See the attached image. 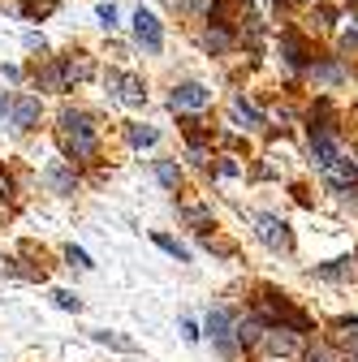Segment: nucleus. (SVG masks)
<instances>
[{"instance_id": "obj_1", "label": "nucleus", "mask_w": 358, "mask_h": 362, "mask_svg": "<svg viewBox=\"0 0 358 362\" xmlns=\"http://www.w3.org/2000/svg\"><path fill=\"white\" fill-rule=\"evenodd\" d=\"M61 147H65L74 160L96 156V125H91V117L78 112V108H65V112H61Z\"/></svg>"}, {"instance_id": "obj_2", "label": "nucleus", "mask_w": 358, "mask_h": 362, "mask_svg": "<svg viewBox=\"0 0 358 362\" xmlns=\"http://www.w3.org/2000/svg\"><path fill=\"white\" fill-rule=\"evenodd\" d=\"M259 349H263V358L285 362V358H298V354H302V341H298V332H294V328H263Z\"/></svg>"}, {"instance_id": "obj_3", "label": "nucleus", "mask_w": 358, "mask_h": 362, "mask_svg": "<svg viewBox=\"0 0 358 362\" xmlns=\"http://www.w3.org/2000/svg\"><path fill=\"white\" fill-rule=\"evenodd\" d=\"M255 238H259L267 250H289V246H294L289 224H285L281 216H267V211H259V216H255Z\"/></svg>"}, {"instance_id": "obj_4", "label": "nucleus", "mask_w": 358, "mask_h": 362, "mask_svg": "<svg viewBox=\"0 0 358 362\" xmlns=\"http://www.w3.org/2000/svg\"><path fill=\"white\" fill-rule=\"evenodd\" d=\"M320 173H324V181H328L337 194H345V199H350V194H358V164H354V160L337 156V160H333V164H324Z\"/></svg>"}, {"instance_id": "obj_5", "label": "nucleus", "mask_w": 358, "mask_h": 362, "mask_svg": "<svg viewBox=\"0 0 358 362\" xmlns=\"http://www.w3.org/2000/svg\"><path fill=\"white\" fill-rule=\"evenodd\" d=\"M259 315L263 320H272V324H281V328H294V332H302L306 328V315H298L289 302H281L277 293H267L263 302H259Z\"/></svg>"}, {"instance_id": "obj_6", "label": "nucleus", "mask_w": 358, "mask_h": 362, "mask_svg": "<svg viewBox=\"0 0 358 362\" xmlns=\"http://www.w3.org/2000/svg\"><path fill=\"white\" fill-rule=\"evenodd\" d=\"M207 337H212V345L225 354V358H233V349H238V341H233V315L216 306V310L207 315Z\"/></svg>"}, {"instance_id": "obj_7", "label": "nucleus", "mask_w": 358, "mask_h": 362, "mask_svg": "<svg viewBox=\"0 0 358 362\" xmlns=\"http://www.w3.org/2000/svg\"><path fill=\"white\" fill-rule=\"evenodd\" d=\"M134 39H139L143 48L156 57V52L164 48V30H160V18H156V13H147V9H139V13H134Z\"/></svg>"}, {"instance_id": "obj_8", "label": "nucleus", "mask_w": 358, "mask_h": 362, "mask_svg": "<svg viewBox=\"0 0 358 362\" xmlns=\"http://www.w3.org/2000/svg\"><path fill=\"white\" fill-rule=\"evenodd\" d=\"M108 86H121L117 95H121V104H129V108L147 104V86H143V78H134V74H108Z\"/></svg>"}, {"instance_id": "obj_9", "label": "nucleus", "mask_w": 358, "mask_h": 362, "mask_svg": "<svg viewBox=\"0 0 358 362\" xmlns=\"http://www.w3.org/2000/svg\"><path fill=\"white\" fill-rule=\"evenodd\" d=\"M207 100H212V90L207 86H199V82H182V86H177L173 90V95H168V104L173 108H207Z\"/></svg>"}, {"instance_id": "obj_10", "label": "nucleus", "mask_w": 358, "mask_h": 362, "mask_svg": "<svg viewBox=\"0 0 358 362\" xmlns=\"http://www.w3.org/2000/svg\"><path fill=\"white\" fill-rule=\"evenodd\" d=\"M9 112H13V125L18 129H30L39 121V100L35 95H18V100H9Z\"/></svg>"}, {"instance_id": "obj_11", "label": "nucleus", "mask_w": 358, "mask_h": 362, "mask_svg": "<svg viewBox=\"0 0 358 362\" xmlns=\"http://www.w3.org/2000/svg\"><path fill=\"white\" fill-rule=\"evenodd\" d=\"M96 74V65H91V57H69L65 65H61V78L65 82H86Z\"/></svg>"}, {"instance_id": "obj_12", "label": "nucleus", "mask_w": 358, "mask_h": 362, "mask_svg": "<svg viewBox=\"0 0 358 362\" xmlns=\"http://www.w3.org/2000/svg\"><path fill=\"white\" fill-rule=\"evenodd\" d=\"M182 216L195 224V229H207V224H212V207H203V203H199V199H190V194L182 199Z\"/></svg>"}, {"instance_id": "obj_13", "label": "nucleus", "mask_w": 358, "mask_h": 362, "mask_svg": "<svg viewBox=\"0 0 358 362\" xmlns=\"http://www.w3.org/2000/svg\"><path fill=\"white\" fill-rule=\"evenodd\" d=\"M43 181H48L57 194H74V173H69L65 164H52L48 173H43Z\"/></svg>"}, {"instance_id": "obj_14", "label": "nucleus", "mask_w": 358, "mask_h": 362, "mask_svg": "<svg viewBox=\"0 0 358 362\" xmlns=\"http://www.w3.org/2000/svg\"><path fill=\"white\" fill-rule=\"evenodd\" d=\"M233 121H242L246 129H259V125H263V112H259L255 104H246V100L238 95V100H233Z\"/></svg>"}, {"instance_id": "obj_15", "label": "nucleus", "mask_w": 358, "mask_h": 362, "mask_svg": "<svg viewBox=\"0 0 358 362\" xmlns=\"http://www.w3.org/2000/svg\"><path fill=\"white\" fill-rule=\"evenodd\" d=\"M281 48H285V61H289L294 69H302V61H306V48H302V39H298L294 30H285V35H281Z\"/></svg>"}, {"instance_id": "obj_16", "label": "nucleus", "mask_w": 358, "mask_h": 362, "mask_svg": "<svg viewBox=\"0 0 358 362\" xmlns=\"http://www.w3.org/2000/svg\"><path fill=\"white\" fill-rule=\"evenodd\" d=\"M263 320H242L238 324V345H259V337H263Z\"/></svg>"}, {"instance_id": "obj_17", "label": "nucleus", "mask_w": 358, "mask_h": 362, "mask_svg": "<svg viewBox=\"0 0 358 362\" xmlns=\"http://www.w3.org/2000/svg\"><path fill=\"white\" fill-rule=\"evenodd\" d=\"M156 177H160V186H168V190H177V181H182V173H177L173 160H156Z\"/></svg>"}, {"instance_id": "obj_18", "label": "nucleus", "mask_w": 358, "mask_h": 362, "mask_svg": "<svg viewBox=\"0 0 358 362\" xmlns=\"http://www.w3.org/2000/svg\"><path fill=\"white\" fill-rule=\"evenodd\" d=\"M96 341H100V345H108V349H121V354H134V349H139L129 337H117V332H96Z\"/></svg>"}, {"instance_id": "obj_19", "label": "nucleus", "mask_w": 358, "mask_h": 362, "mask_svg": "<svg viewBox=\"0 0 358 362\" xmlns=\"http://www.w3.org/2000/svg\"><path fill=\"white\" fill-rule=\"evenodd\" d=\"M22 13L26 18H48V13H57V0H22Z\"/></svg>"}, {"instance_id": "obj_20", "label": "nucleus", "mask_w": 358, "mask_h": 362, "mask_svg": "<svg viewBox=\"0 0 358 362\" xmlns=\"http://www.w3.org/2000/svg\"><path fill=\"white\" fill-rule=\"evenodd\" d=\"M156 139H160V134H156L151 125H129V143H134V147H151Z\"/></svg>"}, {"instance_id": "obj_21", "label": "nucleus", "mask_w": 358, "mask_h": 362, "mask_svg": "<svg viewBox=\"0 0 358 362\" xmlns=\"http://www.w3.org/2000/svg\"><path fill=\"white\" fill-rule=\"evenodd\" d=\"M316 78H320V82H345V69H341L337 61H320V65H316Z\"/></svg>"}, {"instance_id": "obj_22", "label": "nucleus", "mask_w": 358, "mask_h": 362, "mask_svg": "<svg viewBox=\"0 0 358 362\" xmlns=\"http://www.w3.org/2000/svg\"><path fill=\"white\" fill-rule=\"evenodd\" d=\"M207 48H212V52H225V48H229V30L212 22V30H207Z\"/></svg>"}, {"instance_id": "obj_23", "label": "nucleus", "mask_w": 358, "mask_h": 362, "mask_svg": "<svg viewBox=\"0 0 358 362\" xmlns=\"http://www.w3.org/2000/svg\"><path fill=\"white\" fill-rule=\"evenodd\" d=\"M156 246H160V250H168V255H173V259H182V263H186V259H190V250H186V246H182V242H173V238H164V233H156Z\"/></svg>"}, {"instance_id": "obj_24", "label": "nucleus", "mask_w": 358, "mask_h": 362, "mask_svg": "<svg viewBox=\"0 0 358 362\" xmlns=\"http://www.w3.org/2000/svg\"><path fill=\"white\" fill-rule=\"evenodd\" d=\"M358 48V18H350V26L341 30V52H354Z\"/></svg>"}, {"instance_id": "obj_25", "label": "nucleus", "mask_w": 358, "mask_h": 362, "mask_svg": "<svg viewBox=\"0 0 358 362\" xmlns=\"http://www.w3.org/2000/svg\"><path fill=\"white\" fill-rule=\"evenodd\" d=\"M302 362H337V354H333L328 345H311V349L302 354Z\"/></svg>"}, {"instance_id": "obj_26", "label": "nucleus", "mask_w": 358, "mask_h": 362, "mask_svg": "<svg viewBox=\"0 0 358 362\" xmlns=\"http://www.w3.org/2000/svg\"><path fill=\"white\" fill-rule=\"evenodd\" d=\"M96 18H100V26H104V30H112V26H117V5H100V9H96Z\"/></svg>"}, {"instance_id": "obj_27", "label": "nucleus", "mask_w": 358, "mask_h": 362, "mask_svg": "<svg viewBox=\"0 0 358 362\" xmlns=\"http://www.w3.org/2000/svg\"><path fill=\"white\" fill-rule=\"evenodd\" d=\"M52 298H57V306H61V310H74V315H78V310H82V302H78V298H74V293H65V289H57V293H52Z\"/></svg>"}, {"instance_id": "obj_28", "label": "nucleus", "mask_w": 358, "mask_h": 362, "mask_svg": "<svg viewBox=\"0 0 358 362\" xmlns=\"http://www.w3.org/2000/svg\"><path fill=\"white\" fill-rule=\"evenodd\" d=\"M65 259H69L74 267H91V259H86V250H78V246H69V250H65Z\"/></svg>"}, {"instance_id": "obj_29", "label": "nucleus", "mask_w": 358, "mask_h": 362, "mask_svg": "<svg viewBox=\"0 0 358 362\" xmlns=\"http://www.w3.org/2000/svg\"><path fill=\"white\" fill-rule=\"evenodd\" d=\"M9 194H13V181H9L5 168H0V199H9Z\"/></svg>"}, {"instance_id": "obj_30", "label": "nucleus", "mask_w": 358, "mask_h": 362, "mask_svg": "<svg viewBox=\"0 0 358 362\" xmlns=\"http://www.w3.org/2000/svg\"><path fill=\"white\" fill-rule=\"evenodd\" d=\"M5 108H9V100H5V95H0V117H5Z\"/></svg>"}]
</instances>
